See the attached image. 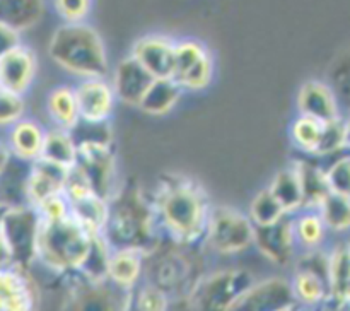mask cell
<instances>
[{
	"mask_svg": "<svg viewBox=\"0 0 350 311\" xmlns=\"http://www.w3.org/2000/svg\"><path fill=\"white\" fill-rule=\"evenodd\" d=\"M159 228L180 245H200L211 214V200L202 185L187 176L163 178L152 197Z\"/></svg>",
	"mask_w": 350,
	"mask_h": 311,
	"instance_id": "obj_1",
	"label": "cell"
},
{
	"mask_svg": "<svg viewBox=\"0 0 350 311\" xmlns=\"http://www.w3.org/2000/svg\"><path fill=\"white\" fill-rule=\"evenodd\" d=\"M111 248H135L149 253L163 241L152 198L133 181L120 185L108 200V219L101 232Z\"/></svg>",
	"mask_w": 350,
	"mask_h": 311,
	"instance_id": "obj_2",
	"label": "cell"
},
{
	"mask_svg": "<svg viewBox=\"0 0 350 311\" xmlns=\"http://www.w3.org/2000/svg\"><path fill=\"white\" fill-rule=\"evenodd\" d=\"M51 60L79 79L105 77L108 53L101 34L82 23H64L55 29L48 46Z\"/></svg>",
	"mask_w": 350,
	"mask_h": 311,
	"instance_id": "obj_3",
	"label": "cell"
},
{
	"mask_svg": "<svg viewBox=\"0 0 350 311\" xmlns=\"http://www.w3.org/2000/svg\"><path fill=\"white\" fill-rule=\"evenodd\" d=\"M91 236L70 214L58 219L41 217L36 263L58 277L75 272L88 255Z\"/></svg>",
	"mask_w": 350,
	"mask_h": 311,
	"instance_id": "obj_4",
	"label": "cell"
},
{
	"mask_svg": "<svg viewBox=\"0 0 350 311\" xmlns=\"http://www.w3.org/2000/svg\"><path fill=\"white\" fill-rule=\"evenodd\" d=\"M170 246L164 245V239L146 255L144 258V277L146 282L161 287L170 296V299L187 301L197 280L204 273L197 270V263L193 258L195 245H180L171 239Z\"/></svg>",
	"mask_w": 350,
	"mask_h": 311,
	"instance_id": "obj_5",
	"label": "cell"
},
{
	"mask_svg": "<svg viewBox=\"0 0 350 311\" xmlns=\"http://www.w3.org/2000/svg\"><path fill=\"white\" fill-rule=\"evenodd\" d=\"M255 224L241 211L229 205H212L202 245L217 255H238L253 246Z\"/></svg>",
	"mask_w": 350,
	"mask_h": 311,
	"instance_id": "obj_6",
	"label": "cell"
},
{
	"mask_svg": "<svg viewBox=\"0 0 350 311\" xmlns=\"http://www.w3.org/2000/svg\"><path fill=\"white\" fill-rule=\"evenodd\" d=\"M40 212L29 204L3 205L0 226L10 255V265L33 269L36 263Z\"/></svg>",
	"mask_w": 350,
	"mask_h": 311,
	"instance_id": "obj_7",
	"label": "cell"
},
{
	"mask_svg": "<svg viewBox=\"0 0 350 311\" xmlns=\"http://www.w3.org/2000/svg\"><path fill=\"white\" fill-rule=\"evenodd\" d=\"M255 282L252 273L245 269L217 270L202 275L188 294V308L204 311H226L239 299L243 293Z\"/></svg>",
	"mask_w": 350,
	"mask_h": 311,
	"instance_id": "obj_8",
	"label": "cell"
},
{
	"mask_svg": "<svg viewBox=\"0 0 350 311\" xmlns=\"http://www.w3.org/2000/svg\"><path fill=\"white\" fill-rule=\"evenodd\" d=\"M92 190L109 200L120 188L116 157L113 146L85 144L77 146V163L74 164Z\"/></svg>",
	"mask_w": 350,
	"mask_h": 311,
	"instance_id": "obj_9",
	"label": "cell"
},
{
	"mask_svg": "<svg viewBox=\"0 0 350 311\" xmlns=\"http://www.w3.org/2000/svg\"><path fill=\"white\" fill-rule=\"evenodd\" d=\"M297 301L294 297L291 280L282 277H270V279L253 282L239 299L232 304L231 310L239 311H284L294 310Z\"/></svg>",
	"mask_w": 350,
	"mask_h": 311,
	"instance_id": "obj_10",
	"label": "cell"
},
{
	"mask_svg": "<svg viewBox=\"0 0 350 311\" xmlns=\"http://www.w3.org/2000/svg\"><path fill=\"white\" fill-rule=\"evenodd\" d=\"M40 303V287L31 269L0 267V311H29Z\"/></svg>",
	"mask_w": 350,
	"mask_h": 311,
	"instance_id": "obj_11",
	"label": "cell"
},
{
	"mask_svg": "<svg viewBox=\"0 0 350 311\" xmlns=\"http://www.w3.org/2000/svg\"><path fill=\"white\" fill-rule=\"evenodd\" d=\"M253 246L273 265H289L297 248L293 219L286 215L273 224L255 226Z\"/></svg>",
	"mask_w": 350,
	"mask_h": 311,
	"instance_id": "obj_12",
	"label": "cell"
},
{
	"mask_svg": "<svg viewBox=\"0 0 350 311\" xmlns=\"http://www.w3.org/2000/svg\"><path fill=\"white\" fill-rule=\"evenodd\" d=\"M68 170L70 167H64L43 157L34 159L26 174V183H24L27 204L38 207L48 198L64 193Z\"/></svg>",
	"mask_w": 350,
	"mask_h": 311,
	"instance_id": "obj_13",
	"label": "cell"
},
{
	"mask_svg": "<svg viewBox=\"0 0 350 311\" xmlns=\"http://www.w3.org/2000/svg\"><path fill=\"white\" fill-rule=\"evenodd\" d=\"M176 40L166 34H147L139 38L132 46V57L154 79L173 77Z\"/></svg>",
	"mask_w": 350,
	"mask_h": 311,
	"instance_id": "obj_14",
	"label": "cell"
},
{
	"mask_svg": "<svg viewBox=\"0 0 350 311\" xmlns=\"http://www.w3.org/2000/svg\"><path fill=\"white\" fill-rule=\"evenodd\" d=\"M74 91L81 120H89V122L109 120L116 101L111 82L106 81L105 77L81 79Z\"/></svg>",
	"mask_w": 350,
	"mask_h": 311,
	"instance_id": "obj_15",
	"label": "cell"
},
{
	"mask_svg": "<svg viewBox=\"0 0 350 311\" xmlns=\"http://www.w3.org/2000/svg\"><path fill=\"white\" fill-rule=\"evenodd\" d=\"M36 55L21 43L0 57V87L24 96L36 77Z\"/></svg>",
	"mask_w": 350,
	"mask_h": 311,
	"instance_id": "obj_16",
	"label": "cell"
},
{
	"mask_svg": "<svg viewBox=\"0 0 350 311\" xmlns=\"http://www.w3.org/2000/svg\"><path fill=\"white\" fill-rule=\"evenodd\" d=\"M152 81V75L130 55L116 65L111 85L118 101L129 106H139Z\"/></svg>",
	"mask_w": 350,
	"mask_h": 311,
	"instance_id": "obj_17",
	"label": "cell"
},
{
	"mask_svg": "<svg viewBox=\"0 0 350 311\" xmlns=\"http://www.w3.org/2000/svg\"><path fill=\"white\" fill-rule=\"evenodd\" d=\"M297 111L323 123L340 118L337 94L321 81H308L301 85L297 92Z\"/></svg>",
	"mask_w": 350,
	"mask_h": 311,
	"instance_id": "obj_18",
	"label": "cell"
},
{
	"mask_svg": "<svg viewBox=\"0 0 350 311\" xmlns=\"http://www.w3.org/2000/svg\"><path fill=\"white\" fill-rule=\"evenodd\" d=\"M146 253L135 248H111L108 262V280L125 293H132L144 277Z\"/></svg>",
	"mask_w": 350,
	"mask_h": 311,
	"instance_id": "obj_19",
	"label": "cell"
},
{
	"mask_svg": "<svg viewBox=\"0 0 350 311\" xmlns=\"http://www.w3.org/2000/svg\"><path fill=\"white\" fill-rule=\"evenodd\" d=\"M43 139L44 130L41 129L40 123H36L34 120L21 118L19 122L10 126L7 147H9L12 157L23 161V163H33L34 159L40 157Z\"/></svg>",
	"mask_w": 350,
	"mask_h": 311,
	"instance_id": "obj_20",
	"label": "cell"
},
{
	"mask_svg": "<svg viewBox=\"0 0 350 311\" xmlns=\"http://www.w3.org/2000/svg\"><path fill=\"white\" fill-rule=\"evenodd\" d=\"M181 92L183 89L173 77L154 79L137 108L142 109L146 115L164 116L173 111L180 101Z\"/></svg>",
	"mask_w": 350,
	"mask_h": 311,
	"instance_id": "obj_21",
	"label": "cell"
},
{
	"mask_svg": "<svg viewBox=\"0 0 350 311\" xmlns=\"http://www.w3.org/2000/svg\"><path fill=\"white\" fill-rule=\"evenodd\" d=\"M350 282V245H340L328 258V284L330 296L327 303L347 306V289Z\"/></svg>",
	"mask_w": 350,
	"mask_h": 311,
	"instance_id": "obj_22",
	"label": "cell"
},
{
	"mask_svg": "<svg viewBox=\"0 0 350 311\" xmlns=\"http://www.w3.org/2000/svg\"><path fill=\"white\" fill-rule=\"evenodd\" d=\"M44 7V0H0V23L23 33L40 23Z\"/></svg>",
	"mask_w": 350,
	"mask_h": 311,
	"instance_id": "obj_23",
	"label": "cell"
},
{
	"mask_svg": "<svg viewBox=\"0 0 350 311\" xmlns=\"http://www.w3.org/2000/svg\"><path fill=\"white\" fill-rule=\"evenodd\" d=\"M294 297L297 304L304 306H318V304H327L330 296V286L325 277L313 272L310 269H301L296 267L293 280H291Z\"/></svg>",
	"mask_w": 350,
	"mask_h": 311,
	"instance_id": "obj_24",
	"label": "cell"
},
{
	"mask_svg": "<svg viewBox=\"0 0 350 311\" xmlns=\"http://www.w3.org/2000/svg\"><path fill=\"white\" fill-rule=\"evenodd\" d=\"M46 111L57 129H74L75 123L81 120L74 87H70V85L55 87L46 98Z\"/></svg>",
	"mask_w": 350,
	"mask_h": 311,
	"instance_id": "obj_25",
	"label": "cell"
},
{
	"mask_svg": "<svg viewBox=\"0 0 350 311\" xmlns=\"http://www.w3.org/2000/svg\"><path fill=\"white\" fill-rule=\"evenodd\" d=\"M269 190L272 191L273 197L280 202V205H282L284 211H286L287 214H294V212L303 211V188H301L299 174H297L294 163L291 164V166L280 170L279 173L273 176Z\"/></svg>",
	"mask_w": 350,
	"mask_h": 311,
	"instance_id": "obj_26",
	"label": "cell"
},
{
	"mask_svg": "<svg viewBox=\"0 0 350 311\" xmlns=\"http://www.w3.org/2000/svg\"><path fill=\"white\" fill-rule=\"evenodd\" d=\"M294 166L299 174L301 188H303V211H318L323 198L330 191L325 170L308 163V161H294Z\"/></svg>",
	"mask_w": 350,
	"mask_h": 311,
	"instance_id": "obj_27",
	"label": "cell"
},
{
	"mask_svg": "<svg viewBox=\"0 0 350 311\" xmlns=\"http://www.w3.org/2000/svg\"><path fill=\"white\" fill-rule=\"evenodd\" d=\"M40 157L60 164L64 167H72L77 163V144L68 130L51 129L44 132L43 147Z\"/></svg>",
	"mask_w": 350,
	"mask_h": 311,
	"instance_id": "obj_28",
	"label": "cell"
},
{
	"mask_svg": "<svg viewBox=\"0 0 350 311\" xmlns=\"http://www.w3.org/2000/svg\"><path fill=\"white\" fill-rule=\"evenodd\" d=\"M111 255V246L103 234H92L88 255L79 267L77 272L85 280L94 284H101L108 280V262Z\"/></svg>",
	"mask_w": 350,
	"mask_h": 311,
	"instance_id": "obj_29",
	"label": "cell"
},
{
	"mask_svg": "<svg viewBox=\"0 0 350 311\" xmlns=\"http://www.w3.org/2000/svg\"><path fill=\"white\" fill-rule=\"evenodd\" d=\"M294 236L297 246L304 249L320 248L325 241L327 226L320 217L318 211H303L296 219H293Z\"/></svg>",
	"mask_w": 350,
	"mask_h": 311,
	"instance_id": "obj_30",
	"label": "cell"
},
{
	"mask_svg": "<svg viewBox=\"0 0 350 311\" xmlns=\"http://www.w3.org/2000/svg\"><path fill=\"white\" fill-rule=\"evenodd\" d=\"M318 214L323 219L327 229L337 232L347 231L350 229V197L328 191L318 207Z\"/></svg>",
	"mask_w": 350,
	"mask_h": 311,
	"instance_id": "obj_31",
	"label": "cell"
},
{
	"mask_svg": "<svg viewBox=\"0 0 350 311\" xmlns=\"http://www.w3.org/2000/svg\"><path fill=\"white\" fill-rule=\"evenodd\" d=\"M323 122H320L317 118H311V116H297L293 122V125H291V139H293V144L296 146V149L313 156L318 144H320L321 133H323Z\"/></svg>",
	"mask_w": 350,
	"mask_h": 311,
	"instance_id": "obj_32",
	"label": "cell"
},
{
	"mask_svg": "<svg viewBox=\"0 0 350 311\" xmlns=\"http://www.w3.org/2000/svg\"><path fill=\"white\" fill-rule=\"evenodd\" d=\"M287 214L280 202L273 197L272 191L269 188H263L258 193L253 197L252 204H250L248 217L255 226H269L273 222L284 219Z\"/></svg>",
	"mask_w": 350,
	"mask_h": 311,
	"instance_id": "obj_33",
	"label": "cell"
},
{
	"mask_svg": "<svg viewBox=\"0 0 350 311\" xmlns=\"http://www.w3.org/2000/svg\"><path fill=\"white\" fill-rule=\"evenodd\" d=\"M68 132L72 133L77 146H85V144L113 146V130L109 120H103V122L79 120L74 129Z\"/></svg>",
	"mask_w": 350,
	"mask_h": 311,
	"instance_id": "obj_34",
	"label": "cell"
},
{
	"mask_svg": "<svg viewBox=\"0 0 350 311\" xmlns=\"http://www.w3.org/2000/svg\"><path fill=\"white\" fill-rule=\"evenodd\" d=\"M208 53L207 46L202 41L191 40H176V50H174V70L173 79L178 81L181 75L187 74L200 58H204Z\"/></svg>",
	"mask_w": 350,
	"mask_h": 311,
	"instance_id": "obj_35",
	"label": "cell"
},
{
	"mask_svg": "<svg viewBox=\"0 0 350 311\" xmlns=\"http://www.w3.org/2000/svg\"><path fill=\"white\" fill-rule=\"evenodd\" d=\"M214 79V58L211 51L197 62L190 70L178 79V84L183 91H204Z\"/></svg>",
	"mask_w": 350,
	"mask_h": 311,
	"instance_id": "obj_36",
	"label": "cell"
},
{
	"mask_svg": "<svg viewBox=\"0 0 350 311\" xmlns=\"http://www.w3.org/2000/svg\"><path fill=\"white\" fill-rule=\"evenodd\" d=\"M171 304L170 296L161 287L146 282L132 290V308L142 311H164Z\"/></svg>",
	"mask_w": 350,
	"mask_h": 311,
	"instance_id": "obj_37",
	"label": "cell"
},
{
	"mask_svg": "<svg viewBox=\"0 0 350 311\" xmlns=\"http://www.w3.org/2000/svg\"><path fill=\"white\" fill-rule=\"evenodd\" d=\"M344 147H345L344 120L342 118L332 120V122H325L320 144H318L313 156H318V157L330 156V154H335L338 152V150H342Z\"/></svg>",
	"mask_w": 350,
	"mask_h": 311,
	"instance_id": "obj_38",
	"label": "cell"
},
{
	"mask_svg": "<svg viewBox=\"0 0 350 311\" xmlns=\"http://www.w3.org/2000/svg\"><path fill=\"white\" fill-rule=\"evenodd\" d=\"M26 101L23 94L0 87V126H12L24 118Z\"/></svg>",
	"mask_w": 350,
	"mask_h": 311,
	"instance_id": "obj_39",
	"label": "cell"
},
{
	"mask_svg": "<svg viewBox=\"0 0 350 311\" xmlns=\"http://www.w3.org/2000/svg\"><path fill=\"white\" fill-rule=\"evenodd\" d=\"M327 183L330 191L344 197H350V156H344L335 161L327 171Z\"/></svg>",
	"mask_w": 350,
	"mask_h": 311,
	"instance_id": "obj_40",
	"label": "cell"
},
{
	"mask_svg": "<svg viewBox=\"0 0 350 311\" xmlns=\"http://www.w3.org/2000/svg\"><path fill=\"white\" fill-rule=\"evenodd\" d=\"M53 9L64 23H82L92 9V0H53Z\"/></svg>",
	"mask_w": 350,
	"mask_h": 311,
	"instance_id": "obj_41",
	"label": "cell"
},
{
	"mask_svg": "<svg viewBox=\"0 0 350 311\" xmlns=\"http://www.w3.org/2000/svg\"><path fill=\"white\" fill-rule=\"evenodd\" d=\"M21 44V33L7 24L0 23V57Z\"/></svg>",
	"mask_w": 350,
	"mask_h": 311,
	"instance_id": "obj_42",
	"label": "cell"
},
{
	"mask_svg": "<svg viewBox=\"0 0 350 311\" xmlns=\"http://www.w3.org/2000/svg\"><path fill=\"white\" fill-rule=\"evenodd\" d=\"M2 208L3 205L0 204V215H2ZM5 265H10V255H9V249H7L5 239H3V234H2V226H0V267H5Z\"/></svg>",
	"mask_w": 350,
	"mask_h": 311,
	"instance_id": "obj_43",
	"label": "cell"
},
{
	"mask_svg": "<svg viewBox=\"0 0 350 311\" xmlns=\"http://www.w3.org/2000/svg\"><path fill=\"white\" fill-rule=\"evenodd\" d=\"M10 159H12V154H10L7 144L0 142V174L7 170V166L10 164Z\"/></svg>",
	"mask_w": 350,
	"mask_h": 311,
	"instance_id": "obj_44",
	"label": "cell"
},
{
	"mask_svg": "<svg viewBox=\"0 0 350 311\" xmlns=\"http://www.w3.org/2000/svg\"><path fill=\"white\" fill-rule=\"evenodd\" d=\"M344 129H345V147H349L350 149V115L344 122Z\"/></svg>",
	"mask_w": 350,
	"mask_h": 311,
	"instance_id": "obj_45",
	"label": "cell"
},
{
	"mask_svg": "<svg viewBox=\"0 0 350 311\" xmlns=\"http://www.w3.org/2000/svg\"><path fill=\"white\" fill-rule=\"evenodd\" d=\"M347 304H350V282H349V289H347Z\"/></svg>",
	"mask_w": 350,
	"mask_h": 311,
	"instance_id": "obj_46",
	"label": "cell"
}]
</instances>
